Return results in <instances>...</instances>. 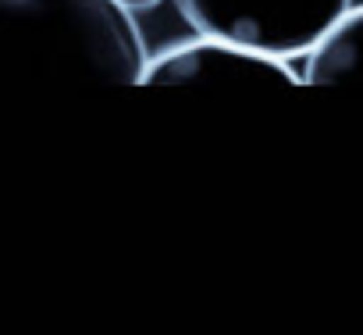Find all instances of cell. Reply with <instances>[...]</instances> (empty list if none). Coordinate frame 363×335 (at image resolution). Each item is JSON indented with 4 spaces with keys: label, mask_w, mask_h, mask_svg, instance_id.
I'll list each match as a JSON object with an SVG mask.
<instances>
[{
    "label": "cell",
    "mask_w": 363,
    "mask_h": 335,
    "mask_svg": "<svg viewBox=\"0 0 363 335\" xmlns=\"http://www.w3.org/2000/svg\"><path fill=\"white\" fill-rule=\"evenodd\" d=\"M146 47L118 0H0V79L135 86Z\"/></svg>",
    "instance_id": "cell-1"
},
{
    "label": "cell",
    "mask_w": 363,
    "mask_h": 335,
    "mask_svg": "<svg viewBox=\"0 0 363 335\" xmlns=\"http://www.w3.org/2000/svg\"><path fill=\"white\" fill-rule=\"evenodd\" d=\"M200 36L242 43L274 57L310 54L349 11V0H174Z\"/></svg>",
    "instance_id": "cell-2"
},
{
    "label": "cell",
    "mask_w": 363,
    "mask_h": 335,
    "mask_svg": "<svg viewBox=\"0 0 363 335\" xmlns=\"http://www.w3.org/2000/svg\"><path fill=\"white\" fill-rule=\"evenodd\" d=\"M146 86H228V89H278L296 86V72L285 57L228 43L218 36H200L182 43L146 65Z\"/></svg>",
    "instance_id": "cell-3"
},
{
    "label": "cell",
    "mask_w": 363,
    "mask_h": 335,
    "mask_svg": "<svg viewBox=\"0 0 363 335\" xmlns=\"http://www.w3.org/2000/svg\"><path fill=\"white\" fill-rule=\"evenodd\" d=\"M303 82L310 86H363V8L345 11L310 50Z\"/></svg>",
    "instance_id": "cell-4"
},
{
    "label": "cell",
    "mask_w": 363,
    "mask_h": 335,
    "mask_svg": "<svg viewBox=\"0 0 363 335\" xmlns=\"http://www.w3.org/2000/svg\"><path fill=\"white\" fill-rule=\"evenodd\" d=\"M121 8H128V11H146V8H153V4H160V0H118Z\"/></svg>",
    "instance_id": "cell-5"
}]
</instances>
